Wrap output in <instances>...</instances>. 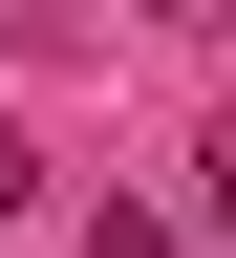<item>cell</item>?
Listing matches in <instances>:
<instances>
[{"label": "cell", "instance_id": "1", "mask_svg": "<svg viewBox=\"0 0 236 258\" xmlns=\"http://www.w3.org/2000/svg\"><path fill=\"white\" fill-rule=\"evenodd\" d=\"M108 258H193V215H150V194H129V215H108Z\"/></svg>", "mask_w": 236, "mask_h": 258}, {"label": "cell", "instance_id": "2", "mask_svg": "<svg viewBox=\"0 0 236 258\" xmlns=\"http://www.w3.org/2000/svg\"><path fill=\"white\" fill-rule=\"evenodd\" d=\"M22 194H43V151H22V129H0V215H22Z\"/></svg>", "mask_w": 236, "mask_h": 258}, {"label": "cell", "instance_id": "3", "mask_svg": "<svg viewBox=\"0 0 236 258\" xmlns=\"http://www.w3.org/2000/svg\"><path fill=\"white\" fill-rule=\"evenodd\" d=\"M215 215H236V129H215Z\"/></svg>", "mask_w": 236, "mask_h": 258}]
</instances>
